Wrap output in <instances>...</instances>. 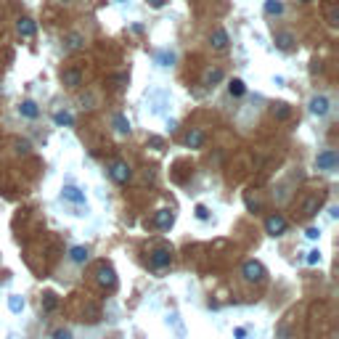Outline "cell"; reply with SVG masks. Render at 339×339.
<instances>
[{
  "label": "cell",
  "instance_id": "obj_1",
  "mask_svg": "<svg viewBox=\"0 0 339 339\" xmlns=\"http://www.w3.org/2000/svg\"><path fill=\"white\" fill-rule=\"evenodd\" d=\"M241 276H244V281L247 284H262L265 281V265L262 262H257V260H247L241 265Z\"/></svg>",
  "mask_w": 339,
  "mask_h": 339
},
{
  "label": "cell",
  "instance_id": "obj_2",
  "mask_svg": "<svg viewBox=\"0 0 339 339\" xmlns=\"http://www.w3.org/2000/svg\"><path fill=\"white\" fill-rule=\"evenodd\" d=\"M96 281L103 289H114L117 286V273H114V268L109 262H98L96 265Z\"/></svg>",
  "mask_w": 339,
  "mask_h": 339
},
{
  "label": "cell",
  "instance_id": "obj_3",
  "mask_svg": "<svg viewBox=\"0 0 339 339\" xmlns=\"http://www.w3.org/2000/svg\"><path fill=\"white\" fill-rule=\"evenodd\" d=\"M170 262H172V252L165 249V247H159L148 254V265L154 268V271H165V268H170Z\"/></svg>",
  "mask_w": 339,
  "mask_h": 339
},
{
  "label": "cell",
  "instance_id": "obj_4",
  "mask_svg": "<svg viewBox=\"0 0 339 339\" xmlns=\"http://www.w3.org/2000/svg\"><path fill=\"white\" fill-rule=\"evenodd\" d=\"M109 175H111V180H114V183L125 185V183H130L133 170H130V165H127V162H114V165L109 167Z\"/></svg>",
  "mask_w": 339,
  "mask_h": 339
},
{
  "label": "cell",
  "instance_id": "obj_5",
  "mask_svg": "<svg viewBox=\"0 0 339 339\" xmlns=\"http://www.w3.org/2000/svg\"><path fill=\"white\" fill-rule=\"evenodd\" d=\"M336 165H339V154L334 148H326V151H321V154L315 157V167H318V170H329L331 172Z\"/></svg>",
  "mask_w": 339,
  "mask_h": 339
},
{
  "label": "cell",
  "instance_id": "obj_6",
  "mask_svg": "<svg viewBox=\"0 0 339 339\" xmlns=\"http://www.w3.org/2000/svg\"><path fill=\"white\" fill-rule=\"evenodd\" d=\"M265 231L271 233V236H281V233L286 231V217L278 215V212L268 215V217H265Z\"/></svg>",
  "mask_w": 339,
  "mask_h": 339
},
{
  "label": "cell",
  "instance_id": "obj_7",
  "mask_svg": "<svg viewBox=\"0 0 339 339\" xmlns=\"http://www.w3.org/2000/svg\"><path fill=\"white\" fill-rule=\"evenodd\" d=\"M308 109H310L313 117H326V114H329V109H331V101L326 98V96H313Z\"/></svg>",
  "mask_w": 339,
  "mask_h": 339
},
{
  "label": "cell",
  "instance_id": "obj_8",
  "mask_svg": "<svg viewBox=\"0 0 339 339\" xmlns=\"http://www.w3.org/2000/svg\"><path fill=\"white\" fill-rule=\"evenodd\" d=\"M64 48H66V51H80V48H85V34H83V32H69V34H64Z\"/></svg>",
  "mask_w": 339,
  "mask_h": 339
},
{
  "label": "cell",
  "instance_id": "obj_9",
  "mask_svg": "<svg viewBox=\"0 0 339 339\" xmlns=\"http://www.w3.org/2000/svg\"><path fill=\"white\" fill-rule=\"evenodd\" d=\"M61 199L64 202H72V204H85V194L77 189V185H64L61 189Z\"/></svg>",
  "mask_w": 339,
  "mask_h": 339
},
{
  "label": "cell",
  "instance_id": "obj_10",
  "mask_svg": "<svg viewBox=\"0 0 339 339\" xmlns=\"http://www.w3.org/2000/svg\"><path fill=\"white\" fill-rule=\"evenodd\" d=\"M183 143L189 146V148H202V146H204V130H199V127H191V130L185 133Z\"/></svg>",
  "mask_w": 339,
  "mask_h": 339
},
{
  "label": "cell",
  "instance_id": "obj_11",
  "mask_svg": "<svg viewBox=\"0 0 339 339\" xmlns=\"http://www.w3.org/2000/svg\"><path fill=\"white\" fill-rule=\"evenodd\" d=\"M172 223H175V215H172V209H159V212L154 215V225H157V228H162V231L172 228Z\"/></svg>",
  "mask_w": 339,
  "mask_h": 339
},
{
  "label": "cell",
  "instance_id": "obj_12",
  "mask_svg": "<svg viewBox=\"0 0 339 339\" xmlns=\"http://www.w3.org/2000/svg\"><path fill=\"white\" fill-rule=\"evenodd\" d=\"M16 32L21 34V37H32V34L37 32V24H34V19L24 16V19H19V21H16Z\"/></svg>",
  "mask_w": 339,
  "mask_h": 339
},
{
  "label": "cell",
  "instance_id": "obj_13",
  "mask_svg": "<svg viewBox=\"0 0 339 339\" xmlns=\"http://www.w3.org/2000/svg\"><path fill=\"white\" fill-rule=\"evenodd\" d=\"M209 45H212L215 51H225L228 48V32L225 29H215L209 34Z\"/></svg>",
  "mask_w": 339,
  "mask_h": 339
},
{
  "label": "cell",
  "instance_id": "obj_14",
  "mask_svg": "<svg viewBox=\"0 0 339 339\" xmlns=\"http://www.w3.org/2000/svg\"><path fill=\"white\" fill-rule=\"evenodd\" d=\"M61 83L66 88H80L83 85V72H80V69H66V72L61 74Z\"/></svg>",
  "mask_w": 339,
  "mask_h": 339
},
{
  "label": "cell",
  "instance_id": "obj_15",
  "mask_svg": "<svg viewBox=\"0 0 339 339\" xmlns=\"http://www.w3.org/2000/svg\"><path fill=\"white\" fill-rule=\"evenodd\" d=\"M321 204H323V199H321V196H310V199H305V204H302V217H313V215H318Z\"/></svg>",
  "mask_w": 339,
  "mask_h": 339
},
{
  "label": "cell",
  "instance_id": "obj_16",
  "mask_svg": "<svg viewBox=\"0 0 339 339\" xmlns=\"http://www.w3.org/2000/svg\"><path fill=\"white\" fill-rule=\"evenodd\" d=\"M276 48L291 51V48H294V34H291V32H276Z\"/></svg>",
  "mask_w": 339,
  "mask_h": 339
},
{
  "label": "cell",
  "instance_id": "obj_17",
  "mask_svg": "<svg viewBox=\"0 0 339 339\" xmlns=\"http://www.w3.org/2000/svg\"><path fill=\"white\" fill-rule=\"evenodd\" d=\"M88 257H90L88 247H72V249H69V260H72L74 265H85Z\"/></svg>",
  "mask_w": 339,
  "mask_h": 339
},
{
  "label": "cell",
  "instance_id": "obj_18",
  "mask_svg": "<svg viewBox=\"0 0 339 339\" xmlns=\"http://www.w3.org/2000/svg\"><path fill=\"white\" fill-rule=\"evenodd\" d=\"M111 125H114V130L120 133V135H130V122H127L125 114H114L111 117Z\"/></svg>",
  "mask_w": 339,
  "mask_h": 339
},
{
  "label": "cell",
  "instance_id": "obj_19",
  "mask_svg": "<svg viewBox=\"0 0 339 339\" xmlns=\"http://www.w3.org/2000/svg\"><path fill=\"white\" fill-rule=\"evenodd\" d=\"M19 114H21V117H27V120H37L40 109H37V103H34V101H21Z\"/></svg>",
  "mask_w": 339,
  "mask_h": 339
},
{
  "label": "cell",
  "instance_id": "obj_20",
  "mask_svg": "<svg viewBox=\"0 0 339 339\" xmlns=\"http://www.w3.org/2000/svg\"><path fill=\"white\" fill-rule=\"evenodd\" d=\"M262 8H265L268 16H281L284 14V3H281V0H265Z\"/></svg>",
  "mask_w": 339,
  "mask_h": 339
},
{
  "label": "cell",
  "instance_id": "obj_21",
  "mask_svg": "<svg viewBox=\"0 0 339 339\" xmlns=\"http://www.w3.org/2000/svg\"><path fill=\"white\" fill-rule=\"evenodd\" d=\"M53 122L58 127H72L74 125V117H72V111H56L53 114Z\"/></svg>",
  "mask_w": 339,
  "mask_h": 339
},
{
  "label": "cell",
  "instance_id": "obj_22",
  "mask_svg": "<svg viewBox=\"0 0 339 339\" xmlns=\"http://www.w3.org/2000/svg\"><path fill=\"white\" fill-rule=\"evenodd\" d=\"M223 69L220 66H215V69H209V72L204 74V85H217V83H223Z\"/></svg>",
  "mask_w": 339,
  "mask_h": 339
},
{
  "label": "cell",
  "instance_id": "obj_23",
  "mask_svg": "<svg viewBox=\"0 0 339 339\" xmlns=\"http://www.w3.org/2000/svg\"><path fill=\"white\" fill-rule=\"evenodd\" d=\"M273 117L278 122H286L291 117V106H289V103H276V106H273Z\"/></svg>",
  "mask_w": 339,
  "mask_h": 339
},
{
  "label": "cell",
  "instance_id": "obj_24",
  "mask_svg": "<svg viewBox=\"0 0 339 339\" xmlns=\"http://www.w3.org/2000/svg\"><path fill=\"white\" fill-rule=\"evenodd\" d=\"M228 93L233 98H239V96H244V93H247V85L241 83V80H231L228 83Z\"/></svg>",
  "mask_w": 339,
  "mask_h": 339
},
{
  "label": "cell",
  "instance_id": "obj_25",
  "mask_svg": "<svg viewBox=\"0 0 339 339\" xmlns=\"http://www.w3.org/2000/svg\"><path fill=\"white\" fill-rule=\"evenodd\" d=\"M14 148H16V154H29V151H32V143L27 141V138H16V141H14Z\"/></svg>",
  "mask_w": 339,
  "mask_h": 339
},
{
  "label": "cell",
  "instance_id": "obj_26",
  "mask_svg": "<svg viewBox=\"0 0 339 339\" xmlns=\"http://www.w3.org/2000/svg\"><path fill=\"white\" fill-rule=\"evenodd\" d=\"M157 61H159V66H172L175 64V53L162 51V53H157Z\"/></svg>",
  "mask_w": 339,
  "mask_h": 339
},
{
  "label": "cell",
  "instance_id": "obj_27",
  "mask_svg": "<svg viewBox=\"0 0 339 339\" xmlns=\"http://www.w3.org/2000/svg\"><path fill=\"white\" fill-rule=\"evenodd\" d=\"M8 308H11V313H21V310H24V299H21L19 294L8 297Z\"/></svg>",
  "mask_w": 339,
  "mask_h": 339
},
{
  "label": "cell",
  "instance_id": "obj_28",
  "mask_svg": "<svg viewBox=\"0 0 339 339\" xmlns=\"http://www.w3.org/2000/svg\"><path fill=\"white\" fill-rule=\"evenodd\" d=\"M326 19H329V24H331V27H336V24H339V8L331 6V8H329V14H326Z\"/></svg>",
  "mask_w": 339,
  "mask_h": 339
},
{
  "label": "cell",
  "instance_id": "obj_29",
  "mask_svg": "<svg viewBox=\"0 0 339 339\" xmlns=\"http://www.w3.org/2000/svg\"><path fill=\"white\" fill-rule=\"evenodd\" d=\"M305 262H308V265H318V262H321V252H318V249H310L308 257H305Z\"/></svg>",
  "mask_w": 339,
  "mask_h": 339
},
{
  "label": "cell",
  "instance_id": "obj_30",
  "mask_svg": "<svg viewBox=\"0 0 339 339\" xmlns=\"http://www.w3.org/2000/svg\"><path fill=\"white\" fill-rule=\"evenodd\" d=\"M56 305H58V299H56L53 294H48V297H45V302H43V310L51 313V310H56Z\"/></svg>",
  "mask_w": 339,
  "mask_h": 339
},
{
  "label": "cell",
  "instance_id": "obj_31",
  "mask_svg": "<svg viewBox=\"0 0 339 339\" xmlns=\"http://www.w3.org/2000/svg\"><path fill=\"white\" fill-rule=\"evenodd\" d=\"M53 339H72V331H69V329H56Z\"/></svg>",
  "mask_w": 339,
  "mask_h": 339
},
{
  "label": "cell",
  "instance_id": "obj_32",
  "mask_svg": "<svg viewBox=\"0 0 339 339\" xmlns=\"http://www.w3.org/2000/svg\"><path fill=\"white\" fill-rule=\"evenodd\" d=\"M196 217H199V220H209V209H207L204 204H199V207H196Z\"/></svg>",
  "mask_w": 339,
  "mask_h": 339
},
{
  "label": "cell",
  "instance_id": "obj_33",
  "mask_svg": "<svg viewBox=\"0 0 339 339\" xmlns=\"http://www.w3.org/2000/svg\"><path fill=\"white\" fill-rule=\"evenodd\" d=\"M305 236H308L310 241H315V239L321 236V231H318V228H308V231H305Z\"/></svg>",
  "mask_w": 339,
  "mask_h": 339
},
{
  "label": "cell",
  "instance_id": "obj_34",
  "mask_svg": "<svg viewBox=\"0 0 339 339\" xmlns=\"http://www.w3.org/2000/svg\"><path fill=\"white\" fill-rule=\"evenodd\" d=\"M148 6H151V8H165L167 0H148Z\"/></svg>",
  "mask_w": 339,
  "mask_h": 339
},
{
  "label": "cell",
  "instance_id": "obj_35",
  "mask_svg": "<svg viewBox=\"0 0 339 339\" xmlns=\"http://www.w3.org/2000/svg\"><path fill=\"white\" fill-rule=\"evenodd\" d=\"M247 207H249V209H260V202H254L252 196H247Z\"/></svg>",
  "mask_w": 339,
  "mask_h": 339
},
{
  "label": "cell",
  "instance_id": "obj_36",
  "mask_svg": "<svg viewBox=\"0 0 339 339\" xmlns=\"http://www.w3.org/2000/svg\"><path fill=\"white\" fill-rule=\"evenodd\" d=\"M148 143L154 146V148H162V138H157V135H154V138H148Z\"/></svg>",
  "mask_w": 339,
  "mask_h": 339
},
{
  "label": "cell",
  "instance_id": "obj_37",
  "mask_svg": "<svg viewBox=\"0 0 339 339\" xmlns=\"http://www.w3.org/2000/svg\"><path fill=\"white\" fill-rule=\"evenodd\" d=\"M233 336H236V339H244V336H247V331H244V329H236V331H233Z\"/></svg>",
  "mask_w": 339,
  "mask_h": 339
},
{
  "label": "cell",
  "instance_id": "obj_38",
  "mask_svg": "<svg viewBox=\"0 0 339 339\" xmlns=\"http://www.w3.org/2000/svg\"><path fill=\"white\" fill-rule=\"evenodd\" d=\"M299 3H310V0H299Z\"/></svg>",
  "mask_w": 339,
  "mask_h": 339
},
{
  "label": "cell",
  "instance_id": "obj_39",
  "mask_svg": "<svg viewBox=\"0 0 339 339\" xmlns=\"http://www.w3.org/2000/svg\"><path fill=\"white\" fill-rule=\"evenodd\" d=\"M117 3H125V0H117Z\"/></svg>",
  "mask_w": 339,
  "mask_h": 339
},
{
  "label": "cell",
  "instance_id": "obj_40",
  "mask_svg": "<svg viewBox=\"0 0 339 339\" xmlns=\"http://www.w3.org/2000/svg\"><path fill=\"white\" fill-rule=\"evenodd\" d=\"M61 3H69V0H61Z\"/></svg>",
  "mask_w": 339,
  "mask_h": 339
}]
</instances>
